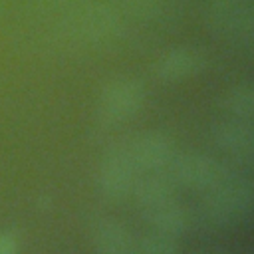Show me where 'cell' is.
<instances>
[{"mask_svg": "<svg viewBox=\"0 0 254 254\" xmlns=\"http://www.w3.org/2000/svg\"><path fill=\"white\" fill-rule=\"evenodd\" d=\"M202 194L196 206V220L210 230L234 226L254 208V183L234 173Z\"/></svg>", "mask_w": 254, "mask_h": 254, "instance_id": "cell-1", "label": "cell"}, {"mask_svg": "<svg viewBox=\"0 0 254 254\" xmlns=\"http://www.w3.org/2000/svg\"><path fill=\"white\" fill-rule=\"evenodd\" d=\"M64 30L69 38L83 44H101L113 40L121 30L119 12L103 2L81 4L71 10L64 22Z\"/></svg>", "mask_w": 254, "mask_h": 254, "instance_id": "cell-2", "label": "cell"}, {"mask_svg": "<svg viewBox=\"0 0 254 254\" xmlns=\"http://www.w3.org/2000/svg\"><path fill=\"white\" fill-rule=\"evenodd\" d=\"M206 22L220 38L254 52V0H210Z\"/></svg>", "mask_w": 254, "mask_h": 254, "instance_id": "cell-3", "label": "cell"}, {"mask_svg": "<svg viewBox=\"0 0 254 254\" xmlns=\"http://www.w3.org/2000/svg\"><path fill=\"white\" fill-rule=\"evenodd\" d=\"M165 173L177 185V189L183 187V189L206 192L216 185H220L232 171L218 159L206 153L192 151V153H175Z\"/></svg>", "mask_w": 254, "mask_h": 254, "instance_id": "cell-4", "label": "cell"}, {"mask_svg": "<svg viewBox=\"0 0 254 254\" xmlns=\"http://www.w3.org/2000/svg\"><path fill=\"white\" fill-rule=\"evenodd\" d=\"M145 83L135 77H119L109 81L97 97V117L107 125H117L135 117L145 105Z\"/></svg>", "mask_w": 254, "mask_h": 254, "instance_id": "cell-5", "label": "cell"}, {"mask_svg": "<svg viewBox=\"0 0 254 254\" xmlns=\"http://www.w3.org/2000/svg\"><path fill=\"white\" fill-rule=\"evenodd\" d=\"M212 145L230 161L248 167L254 165V123L228 117L210 127Z\"/></svg>", "mask_w": 254, "mask_h": 254, "instance_id": "cell-6", "label": "cell"}, {"mask_svg": "<svg viewBox=\"0 0 254 254\" xmlns=\"http://www.w3.org/2000/svg\"><path fill=\"white\" fill-rule=\"evenodd\" d=\"M139 171L133 167L123 145L109 151L97 167V189L107 200H125L131 196Z\"/></svg>", "mask_w": 254, "mask_h": 254, "instance_id": "cell-7", "label": "cell"}, {"mask_svg": "<svg viewBox=\"0 0 254 254\" xmlns=\"http://www.w3.org/2000/svg\"><path fill=\"white\" fill-rule=\"evenodd\" d=\"M127 157L139 173L165 171L175 157V143L169 135L161 131H145L123 143Z\"/></svg>", "mask_w": 254, "mask_h": 254, "instance_id": "cell-8", "label": "cell"}, {"mask_svg": "<svg viewBox=\"0 0 254 254\" xmlns=\"http://www.w3.org/2000/svg\"><path fill=\"white\" fill-rule=\"evenodd\" d=\"M204 67V58L194 48H173L167 54H163L155 65L153 73L165 83L183 81L187 77L196 75Z\"/></svg>", "mask_w": 254, "mask_h": 254, "instance_id": "cell-9", "label": "cell"}, {"mask_svg": "<svg viewBox=\"0 0 254 254\" xmlns=\"http://www.w3.org/2000/svg\"><path fill=\"white\" fill-rule=\"evenodd\" d=\"M91 244L95 254H135V238L129 228L109 216L93 222Z\"/></svg>", "mask_w": 254, "mask_h": 254, "instance_id": "cell-10", "label": "cell"}, {"mask_svg": "<svg viewBox=\"0 0 254 254\" xmlns=\"http://www.w3.org/2000/svg\"><path fill=\"white\" fill-rule=\"evenodd\" d=\"M175 192H177V185L169 179V175L165 171H157V173H143L141 177H137L131 196L135 198L141 212H145L157 204L173 200Z\"/></svg>", "mask_w": 254, "mask_h": 254, "instance_id": "cell-11", "label": "cell"}, {"mask_svg": "<svg viewBox=\"0 0 254 254\" xmlns=\"http://www.w3.org/2000/svg\"><path fill=\"white\" fill-rule=\"evenodd\" d=\"M143 216H145L151 230H159L163 234H171V236H177V238L183 232H187L190 222H192V214L177 198L167 200L163 204H157V206L145 210Z\"/></svg>", "mask_w": 254, "mask_h": 254, "instance_id": "cell-12", "label": "cell"}, {"mask_svg": "<svg viewBox=\"0 0 254 254\" xmlns=\"http://www.w3.org/2000/svg\"><path fill=\"white\" fill-rule=\"evenodd\" d=\"M222 109L228 117L254 121V81L238 83L222 97Z\"/></svg>", "mask_w": 254, "mask_h": 254, "instance_id": "cell-13", "label": "cell"}, {"mask_svg": "<svg viewBox=\"0 0 254 254\" xmlns=\"http://www.w3.org/2000/svg\"><path fill=\"white\" fill-rule=\"evenodd\" d=\"M135 254H179V238L149 230L135 240Z\"/></svg>", "mask_w": 254, "mask_h": 254, "instance_id": "cell-14", "label": "cell"}, {"mask_svg": "<svg viewBox=\"0 0 254 254\" xmlns=\"http://www.w3.org/2000/svg\"><path fill=\"white\" fill-rule=\"evenodd\" d=\"M119 6L139 20H155L165 8V0H117Z\"/></svg>", "mask_w": 254, "mask_h": 254, "instance_id": "cell-15", "label": "cell"}, {"mask_svg": "<svg viewBox=\"0 0 254 254\" xmlns=\"http://www.w3.org/2000/svg\"><path fill=\"white\" fill-rule=\"evenodd\" d=\"M0 254H18V238L8 230H0Z\"/></svg>", "mask_w": 254, "mask_h": 254, "instance_id": "cell-16", "label": "cell"}, {"mask_svg": "<svg viewBox=\"0 0 254 254\" xmlns=\"http://www.w3.org/2000/svg\"><path fill=\"white\" fill-rule=\"evenodd\" d=\"M48 4H54V6H69V4H79L83 0H44Z\"/></svg>", "mask_w": 254, "mask_h": 254, "instance_id": "cell-17", "label": "cell"}, {"mask_svg": "<svg viewBox=\"0 0 254 254\" xmlns=\"http://www.w3.org/2000/svg\"><path fill=\"white\" fill-rule=\"evenodd\" d=\"M192 254H214V252H206V250H200V252H192Z\"/></svg>", "mask_w": 254, "mask_h": 254, "instance_id": "cell-18", "label": "cell"}]
</instances>
